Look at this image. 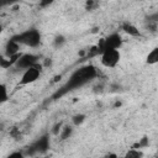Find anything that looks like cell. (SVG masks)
<instances>
[{
    "label": "cell",
    "instance_id": "obj_1",
    "mask_svg": "<svg viewBox=\"0 0 158 158\" xmlns=\"http://www.w3.org/2000/svg\"><path fill=\"white\" fill-rule=\"evenodd\" d=\"M96 69L95 67L93 65H85V67H81L79 69H77L69 78V80L65 83V85H63L54 95H53V99H57L58 96H62L64 95L67 91H70V90H74L77 88H80L83 86L84 84L89 83L90 80H93L95 77H96Z\"/></svg>",
    "mask_w": 158,
    "mask_h": 158
},
{
    "label": "cell",
    "instance_id": "obj_2",
    "mask_svg": "<svg viewBox=\"0 0 158 158\" xmlns=\"http://www.w3.org/2000/svg\"><path fill=\"white\" fill-rule=\"evenodd\" d=\"M11 40L17 42L19 44H25L28 47H37L41 42V35L36 28H30L25 32H21L14 36Z\"/></svg>",
    "mask_w": 158,
    "mask_h": 158
},
{
    "label": "cell",
    "instance_id": "obj_3",
    "mask_svg": "<svg viewBox=\"0 0 158 158\" xmlns=\"http://www.w3.org/2000/svg\"><path fill=\"white\" fill-rule=\"evenodd\" d=\"M121 59V54L118 52V49H106L101 52V57H100V62L104 67L106 68H114L118 64Z\"/></svg>",
    "mask_w": 158,
    "mask_h": 158
},
{
    "label": "cell",
    "instance_id": "obj_4",
    "mask_svg": "<svg viewBox=\"0 0 158 158\" xmlns=\"http://www.w3.org/2000/svg\"><path fill=\"white\" fill-rule=\"evenodd\" d=\"M49 147V138L48 135H43L41 136L38 139H36L27 149V154H36V153H43L48 149Z\"/></svg>",
    "mask_w": 158,
    "mask_h": 158
},
{
    "label": "cell",
    "instance_id": "obj_5",
    "mask_svg": "<svg viewBox=\"0 0 158 158\" xmlns=\"http://www.w3.org/2000/svg\"><path fill=\"white\" fill-rule=\"evenodd\" d=\"M122 46V38L118 33H111L100 44V52L106 49H118Z\"/></svg>",
    "mask_w": 158,
    "mask_h": 158
},
{
    "label": "cell",
    "instance_id": "obj_6",
    "mask_svg": "<svg viewBox=\"0 0 158 158\" xmlns=\"http://www.w3.org/2000/svg\"><path fill=\"white\" fill-rule=\"evenodd\" d=\"M36 64H38V57L35 54H31V53H26V54H20V57L17 58V60L15 63V67L17 69L26 70Z\"/></svg>",
    "mask_w": 158,
    "mask_h": 158
},
{
    "label": "cell",
    "instance_id": "obj_7",
    "mask_svg": "<svg viewBox=\"0 0 158 158\" xmlns=\"http://www.w3.org/2000/svg\"><path fill=\"white\" fill-rule=\"evenodd\" d=\"M41 74V65L40 64H36L26 70H23V74L20 79V84L21 85H27V84H31L33 81H36L38 79Z\"/></svg>",
    "mask_w": 158,
    "mask_h": 158
},
{
    "label": "cell",
    "instance_id": "obj_8",
    "mask_svg": "<svg viewBox=\"0 0 158 158\" xmlns=\"http://www.w3.org/2000/svg\"><path fill=\"white\" fill-rule=\"evenodd\" d=\"M5 52H6V56L9 58L19 54V49H20V44L17 42H15L14 40H10L7 43H6V47H5Z\"/></svg>",
    "mask_w": 158,
    "mask_h": 158
},
{
    "label": "cell",
    "instance_id": "obj_9",
    "mask_svg": "<svg viewBox=\"0 0 158 158\" xmlns=\"http://www.w3.org/2000/svg\"><path fill=\"white\" fill-rule=\"evenodd\" d=\"M146 62H147L149 65H153V64L158 63V48H157V47L153 48V49L148 53V56H147V58H146Z\"/></svg>",
    "mask_w": 158,
    "mask_h": 158
},
{
    "label": "cell",
    "instance_id": "obj_10",
    "mask_svg": "<svg viewBox=\"0 0 158 158\" xmlns=\"http://www.w3.org/2000/svg\"><path fill=\"white\" fill-rule=\"evenodd\" d=\"M123 31L126 32V33H128V35H131V36H139V31L133 26V25H131V23H125L123 25Z\"/></svg>",
    "mask_w": 158,
    "mask_h": 158
},
{
    "label": "cell",
    "instance_id": "obj_11",
    "mask_svg": "<svg viewBox=\"0 0 158 158\" xmlns=\"http://www.w3.org/2000/svg\"><path fill=\"white\" fill-rule=\"evenodd\" d=\"M9 99V93H7V88L0 83V105L4 104L5 101H7Z\"/></svg>",
    "mask_w": 158,
    "mask_h": 158
},
{
    "label": "cell",
    "instance_id": "obj_12",
    "mask_svg": "<svg viewBox=\"0 0 158 158\" xmlns=\"http://www.w3.org/2000/svg\"><path fill=\"white\" fill-rule=\"evenodd\" d=\"M142 157H143V153L139 149H130L123 156V158H142Z\"/></svg>",
    "mask_w": 158,
    "mask_h": 158
},
{
    "label": "cell",
    "instance_id": "obj_13",
    "mask_svg": "<svg viewBox=\"0 0 158 158\" xmlns=\"http://www.w3.org/2000/svg\"><path fill=\"white\" fill-rule=\"evenodd\" d=\"M72 132H73V128L72 127H64L63 128V133H62V139H67V138H69V136L72 135Z\"/></svg>",
    "mask_w": 158,
    "mask_h": 158
},
{
    "label": "cell",
    "instance_id": "obj_14",
    "mask_svg": "<svg viewBox=\"0 0 158 158\" xmlns=\"http://www.w3.org/2000/svg\"><path fill=\"white\" fill-rule=\"evenodd\" d=\"M6 158H23V153L22 152H14V153L9 154Z\"/></svg>",
    "mask_w": 158,
    "mask_h": 158
},
{
    "label": "cell",
    "instance_id": "obj_15",
    "mask_svg": "<svg viewBox=\"0 0 158 158\" xmlns=\"http://www.w3.org/2000/svg\"><path fill=\"white\" fill-rule=\"evenodd\" d=\"M84 118H85L84 115H77V116H74V120H73V121H74L75 125H78V123H80V122H83Z\"/></svg>",
    "mask_w": 158,
    "mask_h": 158
},
{
    "label": "cell",
    "instance_id": "obj_16",
    "mask_svg": "<svg viewBox=\"0 0 158 158\" xmlns=\"http://www.w3.org/2000/svg\"><path fill=\"white\" fill-rule=\"evenodd\" d=\"M63 42H64V37H63V36H59V37L56 38V44H57V46H58V44H62Z\"/></svg>",
    "mask_w": 158,
    "mask_h": 158
},
{
    "label": "cell",
    "instance_id": "obj_17",
    "mask_svg": "<svg viewBox=\"0 0 158 158\" xmlns=\"http://www.w3.org/2000/svg\"><path fill=\"white\" fill-rule=\"evenodd\" d=\"M1 32H2V26L0 25V35H1Z\"/></svg>",
    "mask_w": 158,
    "mask_h": 158
},
{
    "label": "cell",
    "instance_id": "obj_18",
    "mask_svg": "<svg viewBox=\"0 0 158 158\" xmlns=\"http://www.w3.org/2000/svg\"><path fill=\"white\" fill-rule=\"evenodd\" d=\"M0 5H1V2H0Z\"/></svg>",
    "mask_w": 158,
    "mask_h": 158
}]
</instances>
